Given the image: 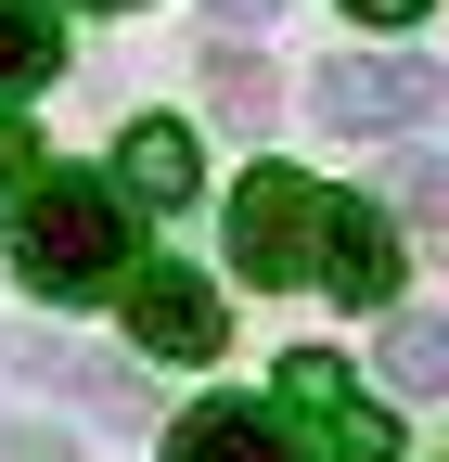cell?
Wrapping results in <instances>:
<instances>
[{
	"mask_svg": "<svg viewBox=\"0 0 449 462\" xmlns=\"http://www.w3.org/2000/svg\"><path fill=\"white\" fill-rule=\"evenodd\" d=\"M90 14H129V0H90Z\"/></svg>",
	"mask_w": 449,
	"mask_h": 462,
	"instance_id": "obj_16",
	"label": "cell"
},
{
	"mask_svg": "<svg viewBox=\"0 0 449 462\" xmlns=\"http://www.w3.org/2000/svg\"><path fill=\"white\" fill-rule=\"evenodd\" d=\"M116 296H129V334L154 346V360H218V334H232V321H218V296H206V270H180V257L129 270Z\"/></svg>",
	"mask_w": 449,
	"mask_h": 462,
	"instance_id": "obj_4",
	"label": "cell"
},
{
	"mask_svg": "<svg viewBox=\"0 0 449 462\" xmlns=\"http://www.w3.org/2000/svg\"><path fill=\"white\" fill-rule=\"evenodd\" d=\"M206 103H218V129H270V116H283V90H270L257 51H206Z\"/></svg>",
	"mask_w": 449,
	"mask_h": 462,
	"instance_id": "obj_10",
	"label": "cell"
},
{
	"mask_svg": "<svg viewBox=\"0 0 449 462\" xmlns=\"http://www.w3.org/2000/svg\"><path fill=\"white\" fill-rule=\"evenodd\" d=\"M385 385L449 398V321H436V309H399V321H385Z\"/></svg>",
	"mask_w": 449,
	"mask_h": 462,
	"instance_id": "obj_9",
	"label": "cell"
},
{
	"mask_svg": "<svg viewBox=\"0 0 449 462\" xmlns=\"http://www.w3.org/2000/svg\"><path fill=\"white\" fill-rule=\"evenodd\" d=\"M51 78V14L39 0H0V103H26Z\"/></svg>",
	"mask_w": 449,
	"mask_h": 462,
	"instance_id": "obj_12",
	"label": "cell"
},
{
	"mask_svg": "<svg viewBox=\"0 0 449 462\" xmlns=\"http://www.w3.org/2000/svg\"><path fill=\"white\" fill-rule=\"evenodd\" d=\"M321 129H411V116H436V65H385V51H347V65L308 78Z\"/></svg>",
	"mask_w": 449,
	"mask_h": 462,
	"instance_id": "obj_5",
	"label": "cell"
},
{
	"mask_svg": "<svg viewBox=\"0 0 449 462\" xmlns=\"http://www.w3.org/2000/svg\"><path fill=\"white\" fill-rule=\"evenodd\" d=\"M283 411L321 424L334 462H399V424H385L372 398H360V373H347V360H321V346H296V360H283Z\"/></svg>",
	"mask_w": 449,
	"mask_h": 462,
	"instance_id": "obj_3",
	"label": "cell"
},
{
	"mask_svg": "<svg viewBox=\"0 0 449 462\" xmlns=\"http://www.w3.org/2000/svg\"><path fill=\"white\" fill-rule=\"evenodd\" d=\"M347 14H372V26H411V14H424V0H347Z\"/></svg>",
	"mask_w": 449,
	"mask_h": 462,
	"instance_id": "obj_14",
	"label": "cell"
},
{
	"mask_svg": "<svg viewBox=\"0 0 449 462\" xmlns=\"http://www.w3.org/2000/svg\"><path fill=\"white\" fill-rule=\"evenodd\" d=\"M385 218H411L424 245L449 257V154H411V167H385Z\"/></svg>",
	"mask_w": 449,
	"mask_h": 462,
	"instance_id": "obj_11",
	"label": "cell"
},
{
	"mask_svg": "<svg viewBox=\"0 0 449 462\" xmlns=\"http://www.w3.org/2000/svg\"><path fill=\"white\" fill-rule=\"evenodd\" d=\"M308 245H321V193L296 167H257L232 193V270L244 282H308Z\"/></svg>",
	"mask_w": 449,
	"mask_h": 462,
	"instance_id": "obj_2",
	"label": "cell"
},
{
	"mask_svg": "<svg viewBox=\"0 0 449 462\" xmlns=\"http://www.w3.org/2000/svg\"><path fill=\"white\" fill-rule=\"evenodd\" d=\"M14 282H39L51 309H90V296H116V282H129V193L39 167V180L14 193Z\"/></svg>",
	"mask_w": 449,
	"mask_h": 462,
	"instance_id": "obj_1",
	"label": "cell"
},
{
	"mask_svg": "<svg viewBox=\"0 0 449 462\" xmlns=\"http://www.w3.org/2000/svg\"><path fill=\"white\" fill-rule=\"evenodd\" d=\"M167 462H296V437L270 411H244V398H206L193 424H167Z\"/></svg>",
	"mask_w": 449,
	"mask_h": 462,
	"instance_id": "obj_8",
	"label": "cell"
},
{
	"mask_svg": "<svg viewBox=\"0 0 449 462\" xmlns=\"http://www.w3.org/2000/svg\"><path fill=\"white\" fill-rule=\"evenodd\" d=\"M218 14H232V26H270V14H283V0H218Z\"/></svg>",
	"mask_w": 449,
	"mask_h": 462,
	"instance_id": "obj_15",
	"label": "cell"
},
{
	"mask_svg": "<svg viewBox=\"0 0 449 462\" xmlns=\"http://www.w3.org/2000/svg\"><path fill=\"white\" fill-rule=\"evenodd\" d=\"M116 180H129V206H193L206 193V154H193L180 116H142V129L116 142Z\"/></svg>",
	"mask_w": 449,
	"mask_h": 462,
	"instance_id": "obj_7",
	"label": "cell"
},
{
	"mask_svg": "<svg viewBox=\"0 0 449 462\" xmlns=\"http://www.w3.org/2000/svg\"><path fill=\"white\" fill-rule=\"evenodd\" d=\"M26 180H39V142H26V116L0 103V193H26Z\"/></svg>",
	"mask_w": 449,
	"mask_h": 462,
	"instance_id": "obj_13",
	"label": "cell"
},
{
	"mask_svg": "<svg viewBox=\"0 0 449 462\" xmlns=\"http://www.w3.org/2000/svg\"><path fill=\"white\" fill-rule=\"evenodd\" d=\"M321 296H347V309H385L399 296V231H385V206H347V193H321Z\"/></svg>",
	"mask_w": 449,
	"mask_h": 462,
	"instance_id": "obj_6",
	"label": "cell"
}]
</instances>
